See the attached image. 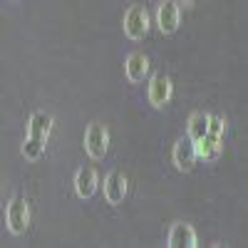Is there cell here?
I'll return each mask as SVG.
<instances>
[{"mask_svg":"<svg viewBox=\"0 0 248 248\" xmlns=\"http://www.w3.org/2000/svg\"><path fill=\"white\" fill-rule=\"evenodd\" d=\"M75 191L79 199H90L97 191V171L92 167H82L75 174Z\"/></svg>","mask_w":248,"mask_h":248,"instance_id":"10","label":"cell"},{"mask_svg":"<svg viewBox=\"0 0 248 248\" xmlns=\"http://www.w3.org/2000/svg\"><path fill=\"white\" fill-rule=\"evenodd\" d=\"M221 152H223V137H218V134H211L209 132L199 141V156L206 159V161H214Z\"/></svg>","mask_w":248,"mask_h":248,"instance_id":"12","label":"cell"},{"mask_svg":"<svg viewBox=\"0 0 248 248\" xmlns=\"http://www.w3.org/2000/svg\"><path fill=\"white\" fill-rule=\"evenodd\" d=\"M124 72H127L129 82H141L144 77H147V72H149V60H147V55L132 52V55L127 57V62H124Z\"/></svg>","mask_w":248,"mask_h":248,"instance_id":"11","label":"cell"},{"mask_svg":"<svg viewBox=\"0 0 248 248\" xmlns=\"http://www.w3.org/2000/svg\"><path fill=\"white\" fill-rule=\"evenodd\" d=\"M8 229L13 236H23L28 231V223H30V209H28V201L25 196L15 194L8 203Z\"/></svg>","mask_w":248,"mask_h":248,"instance_id":"1","label":"cell"},{"mask_svg":"<svg viewBox=\"0 0 248 248\" xmlns=\"http://www.w3.org/2000/svg\"><path fill=\"white\" fill-rule=\"evenodd\" d=\"M85 149L92 159H105L107 149H109V132L105 124H90L87 134H85Z\"/></svg>","mask_w":248,"mask_h":248,"instance_id":"2","label":"cell"},{"mask_svg":"<svg viewBox=\"0 0 248 248\" xmlns=\"http://www.w3.org/2000/svg\"><path fill=\"white\" fill-rule=\"evenodd\" d=\"M209 117L211 114H203V112H196V114H191V119H189V137L199 144L206 134H209Z\"/></svg>","mask_w":248,"mask_h":248,"instance_id":"13","label":"cell"},{"mask_svg":"<svg viewBox=\"0 0 248 248\" xmlns=\"http://www.w3.org/2000/svg\"><path fill=\"white\" fill-rule=\"evenodd\" d=\"M199 156V144L189 137V139H179L174 144V152H171V161L179 171H191L194 164Z\"/></svg>","mask_w":248,"mask_h":248,"instance_id":"4","label":"cell"},{"mask_svg":"<svg viewBox=\"0 0 248 248\" xmlns=\"http://www.w3.org/2000/svg\"><path fill=\"white\" fill-rule=\"evenodd\" d=\"M169 248H194L196 246V231L189 223H174L169 231Z\"/></svg>","mask_w":248,"mask_h":248,"instance_id":"8","label":"cell"},{"mask_svg":"<svg viewBox=\"0 0 248 248\" xmlns=\"http://www.w3.org/2000/svg\"><path fill=\"white\" fill-rule=\"evenodd\" d=\"M179 17H181V13H179V5L174 3V0H167V3H161L159 10H156L159 30H161L164 35L176 32V28H179Z\"/></svg>","mask_w":248,"mask_h":248,"instance_id":"5","label":"cell"},{"mask_svg":"<svg viewBox=\"0 0 248 248\" xmlns=\"http://www.w3.org/2000/svg\"><path fill=\"white\" fill-rule=\"evenodd\" d=\"M124 196H127V179L122 171H109L105 179V199L112 206H117L124 201Z\"/></svg>","mask_w":248,"mask_h":248,"instance_id":"7","label":"cell"},{"mask_svg":"<svg viewBox=\"0 0 248 248\" xmlns=\"http://www.w3.org/2000/svg\"><path fill=\"white\" fill-rule=\"evenodd\" d=\"M149 30V15L144 5H132L124 15V32L129 40H141Z\"/></svg>","mask_w":248,"mask_h":248,"instance_id":"3","label":"cell"},{"mask_svg":"<svg viewBox=\"0 0 248 248\" xmlns=\"http://www.w3.org/2000/svg\"><path fill=\"white\" fill-rule=\"evenodd\" d=\"M169 99H171V79L164 75H154L149 82V102L156 109H161Z\"/></svg>","mask_w":248,"mask_h":248,"instance_id":"6","label":"cell"},{"mask_svg":"<svg viewBox=\"0 0 248 248\" xmlns=\"http://www.w3.org/2000/svg\"><path fill=\"white\" fill-rule=\"evenodd\" d=\"M209 132L223 137V119H221V117H214V114L209 117Z\"/></svg>","mask_w":248,"mask_h":248,"instance_id":"14","label":"cell"},{"mask_svg":"<svg viewBox=\"0 0 248 248\" xmlns=\"http://www.w3.org/2000/svg\"><path fill=\"white\" fill-rule=\"evenodd\" d=\"M50 129H52V117H50V114L35 112V114L30 117V124H28V132H30L28 137H30V139L45 144L47 137H50Z\"/></svg>","mask_w":248,"mask_h":248,"instance_id":"9","label":"cell"}]
</instances>
